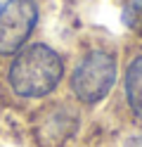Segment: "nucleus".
Returning <instances> with one entry per match:
<instances>
[{
    "instance_id": "f257e3e1",
    "label": "nucleus",
    "mask_w": 142,
    "mask_h": 147,
    "mask_svg": "<svg viewBox=\"0 0 142 147\" xmlns=\"http://www.w3.org/2000/svg\"><path fill=\"white\" fill-rule=\"evenodd\" d=\"M64 62L50 45L33 43L17 50L9 64V86L22 97H45L59 86Z\"/></svg>"
},
{
    "instance_id": "f03ea898",
    "label": "nucleus",
    "mask_w": 142,
    "mask_h": 147,
    "mask_svg": "<svg viewBox=\"0 0 142 147\" xmlns=\"http://www.w3.org/2000/svg\"><path fill=\"white\" fill-rule=\"evenodd\" d=\"M116 76H118L116 55L109 50H92L76 64L71 88L81 102L97 105L109 95V90L116 83Z\"/></svg>"
},
{
    "instance_id": "7ed1b4c3",
    "label": "nucleus",
    "mask_w": 142,
    "mask_h": 147,
    "mask_svg": "<svg viewBox=\"0 0 142 147\" xmlns=\"http://www.w3.org/2000/svg\"><path fill=\"white\" fill-rule=\"evenodd\" d=\"M38 22V5L33 0H7L0 7V55L22 50Z\"/></svg>"
},
{
    "instance_id": "20e7f679",
    "label": "nucleus",
    "mask_w": 142,
    "mask_h": 147,
    "mask_svg": "<svg viewBox=\"0 0 142 147\" xmlns=\"http://www.w3.org/2000/svg\"><path fill=\"white\" fill-rule=\"evenodd\" d=\"M126 100L133 114L142 119V57H135L126 69Z\"/></svg>"
},
{
    "instance_id": "39448f33",
    "label": "nucleus",
    "mask_w": 142,
    "mask_h": 147,
    "mask_svg": "<svg viewBox=\"0 0 142 147\" xmlns=\"http://www.w3.org/2000/svg\"><path fill=\"white\" fill-rule=\"evenodd\" d=\"M126 147H142V133H137V135H133L130 140L126 142Z\"/></svg>"
}]
</instances>
